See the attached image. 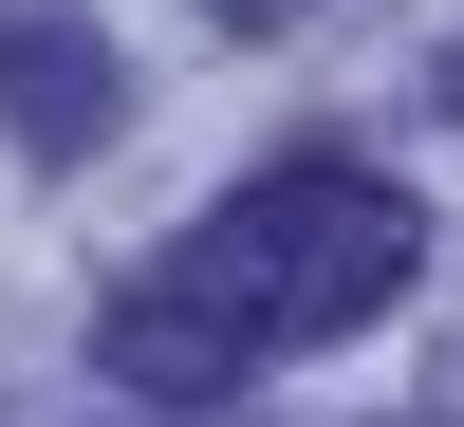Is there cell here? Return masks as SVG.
Listing matches in <instances>:
<instances>
[{
  "instance_id": "4",
  "label": "cell",
  "mask_w": 464,
  "mask_h": 427,
  "mask_svg": "<svg viewBox=\"0 0 464 427\" xmlns=\"http://www.w3.org/2000/svg\"><path fill=\"white\" fill-rule=\"evenodd\" d=\"M446 427H464V391H446Z\"/></svg>"
},
{
  "instance_id": "1",
  "label": "cell",
  "mask_w": 464,
  "mask_h": 427,
  "mask_svg": "<svg viewBox=\"0 0 464 427\" xmlns=\"http://www.w3.org/2000/svg\"><path fill=\"white\" fill-rule=\"evenodd\" d=\"M428 279V223L372 168H260L111 297V372L130 391H242L260 354H334Z\"/></svg>"
},
{
  "instance_id": "3",
  "label": "cell",
  "mask_w": 464,
  "mask_h": 427,
  "mask_svg": "<svg viewBox=\"0 0 464 427\" xmlns=\"http://www.w3.org/2000/svg\"><path fill=\"white\" fill-rule=\"evenodd\" d=\"M205 19H242V37H260V19H297V0H205Z\"/></svg>"
},
{
  "instance_id": "2",
  "label": "cell",
  "mask_w": 464,
  "mask_h": 427,
  "mask_svg": "<svg viewBox=\"0 0 464 427\" xmlns=\"http://www.w3.org/2000/svg\"><path fill=\"white\" fill-rule=\"evenodd\" d=\"M0 131L37 149V168H74V149H111V56H93V19H56V0H0Z\"/></svg>"
}]
</instances>
